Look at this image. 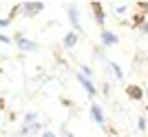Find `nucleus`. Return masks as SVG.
Returning <instances> with one entry per match:
<instances>
[{
  "label": "nucleus",
  "mask_w": 148,
  "mask_h": 137,
  "mask_svg": "<svg viewBox=\"0 0 148 137\" xmlns=\"http://www.w3.org/2000/svg\"><path fill=\"white\" fill-rule=\"evenodd\" d=\"M77 82L84 86V91H86L91 97H95V95H97V88H95V84L91 82V77H86V75H82V73H80V75H77Z\"/></svg>",
  "instance_id": "1"
},
{
  "label": "nucleus",
  "mask_w": 148,
  "mask_h": 137,
  "mask_svg": "<svg viewBox=\"0 0 148 137\" xmlns=\"http://www.w3.org/2000/svg\"><path fill=\"white\" fill-rule=\"evenodd\" d=\"M91 117L95 119V124H97V126H102V128H104L106 117H104V111H102V106H99V104H93V106H91Z\"/></svg>",
  "instance_id": "2"
},
{
  "label": "nucleus",
  "mask_w": 148,
  "mask_h": 137,
  "mask_svg": "<svg viewBox=\"0 0 148 137\" xmlns=\"http://www.w3.org/2000/svg\"><path fill=\"white\" fill-rule=\"evenodd\" d=\"M42 9H44V2H25V5H22L25 16H36V13H40Z\"/></svg>",
  "instance_id": "3"
},
{
  "label": "nucleus",
  "mask_w": 148,
  "mask_h": 137,
  "mask_svg": "<svg viewBox=\"0 0 148 137\" xmlns=\"http://www.w3.org/2000/svg\"><path fill=\"white\" fill-rule=\"evenodd\" d=\"M119 38L115 36L113 31H108V29H102V44L104 47H113V44H117Z\"/></svg>",
  "instance_id": "4"
},
{
  "label": "nucleus",
  "mask_w": 148,
  "mask_h": 137,
  "mask_svg": "<svg viewBox=\"0 0 148 137\" xmlns=\"http://www.w3.org/2000/svg\"><path fill=\"white\" fill-rule=\"evenodd\" d=\"M66 13L71 16V25L75 27V31H80V29H82V22H80V16H77V7H75V5L66 7Z\"/></svg>",
  "instance_id": "5"
},
{
  "label": "nucleus",
  "mask_w": 148,
  "mask_h": 137,
  "mask_svg": "<svg viewBox=\"0 0 148 137\" xmlns=\"http://www.w3.org/2000/svg\"><path fill=\"white\" fill-rule=\"evenodd\" d=\"M13 42L18 44V47H20L22 51H33V49H36V42H31V40H27L25 36H16V38H13Z\"/></svg>",
  "instance_id": "6"
},
{
  "label": "nucleus",
  "mask_w": 148,
  "mask_h": 137,
  "mask_svg": "<svg viewBox=\"0 0 148 137\" xmlns=\"http://www.w3.org/2000/svg\"><path fill=\"white\" fill-rule=\"evenodd\" d=\"M126 93H128L130 100H142L144 97V91L139 86H135V84H130V86H126Z\"/></svg>",
  "instance_id": "7"
},
{
  "label": "nucleus",
  "mask_w": 148,
  "mask_h": 137,
  "mask_svg": "<svg viewBox=\"0 0 148 137\" xmlns=\"http://www.w3.org/2000/svg\"><path fill=\"white\" fill-rule=\"evenodd\" d=\"M91 9H93V13H95V20H97V25H102L104 22V9H102V5L99 2H91Z\"/></svg>",
  "instance_id": "8"
},
{
  "label": "nucleus",
  "mask_w": 148,
  "mask_h": 137,
  "mask_svg": "<svg viewBox=\"0 0 148 137\" xmlns=\"http://www.w3.org/2000/svg\"><path fill=\"white\" fill-rule=\"evenodd\" d=\"M62 44H64L66 49H73L75 44H77V33H75V31L66 33V36H64V40H62Z\"/></svg>",
  "instance_id": "9"
},
{
  "label": "nucleus",
  "mask_w": 148,
  "mask_h": 137,
  "mask_svg": "<svg viewBox=\"0 0 148 137\" xmlns=\"http://www.w3.org/2000/svg\"><path fill=\"white\" fill-rule=\"evenodd\" d=\"M108 66L115 71V77H124V71H122V66L119 64H115V62H108Z\"/></svg>",
  "instance_id": "10"
},
{
  "label": "nucleus",
  "mask_w": 148,
  "mask_h": 137,
  "mask_svg": "<svg viewBox=\"0 0 148 137\" xmlns=\"http://www.w3.org/2000/svg\"><path fill=\"white\" fill-rule=\"evenodd\" d=\"M36 119H38V115H36V113H27V115H25V122H27V126H29V124H33Z\"/></svg>",
  "instance_id": "11"
},
{
  "label": "nucleus",
  "mask_w": 148,
  "mask_h": 137,
  "mask_svg": "<svg viewBox=\"0 0 148 137\" xmlns=\"http://www.w3.org/2000/svg\"><path fill=\"white\" fill-rule=\"evenodd\" d=\"M137 126H139V131H146V117H139V119H137Z\"/></svg>",
  "instance_id": "12"
},
{
  "label": "nucleus",
  "mask_w": 148,
  "mask_h": 137,
  "mask_svg": "<svg viewBox=\"0 0 148 137\" xmlns=\"http://www.w3.org/2000/svg\"><path fill=\"white\" fill-rule=\"evenodd\" d=\"M9 22H11V18H0V29H2V27H9Z\"/></svg>",
  "instance_id": "13"
},
{
  "label": "nucleus",
  "mask_w": 148,
  "mask_h": 137,
  "mask_svg": "<svg viewBox=\"0 0 148 137\" xmlns=\"http://www.w3.org/2000/svg\"><path fill=\"white\" fill-rule=\"evenodd\" d=\"M115 11H117V13H124V11H126V5H119V7H115Z\"/></svg>",
  "instance_id": "14"
},
{
  "label": "nucleus",
  "mask_w": 148,
  "mask_h": 137,
  "mask_svg": "<svg viewBox=\"0 0 148 137\" xmlns=\"http://www.w3.org/2000/svg\"><path fill=\"white\" fill-rule=\"evenodd\" d=\"M42 137H56V135H53L51 131H44V133H42Z\"/></svg>",
  "instance_id": "15"
},
{
  "label": "nucleus",
  "mask_w": 148,
  "mask_h": 137,
  "mask_svg": "<svg viewBox=\"0 0 148 137\" xmlns=\"http://www.w3.org/2000/svg\"><path fill=\"white\" fill-rule=\"evenodd\" d=\"M0 42H11V38H7V36H0Z\"/></svg>",
  "instance_id": "16"
},
{
  "label": "nucleus",
  "mask_w": 148,
  "mask_h": 137,
  "mask_svg": "<svg viewBox=\"0 0 148 137\" xmlns=\"http://www.w3.org/2000/svg\"><path fill=\"white\" fill-rule=\"evenodd\" d=\"M142 31H146V33H148V20H146V22L142 25Z\"/></svg>",
  "instance_id": "17"
},
{
  "label": "nucleus",
  "mask_w": 148,
  "mask_h": 137,
  "mask_svg": "<svg viewBox=\"0 0 148 137\" xmlns=\"http://www.w3.org/2000/svg\"><path fill=\"white\" fill-rule=\"evenodd\" d=\"M2 106H5V102H2V100H0V108H2Z\"/></svg>",
  "instance_id": "18"
}]
</instances>
